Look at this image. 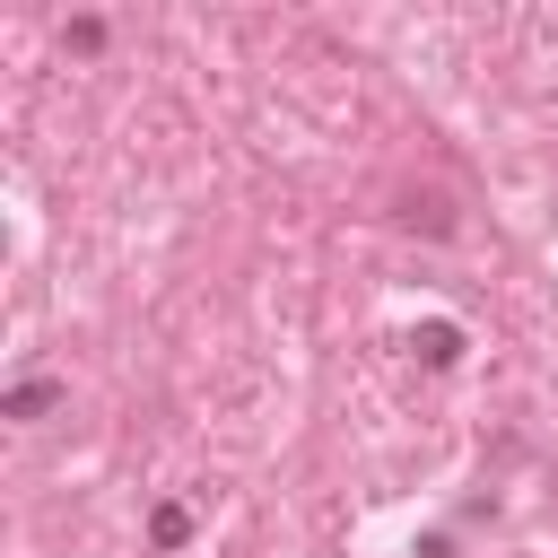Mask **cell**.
<instances>
[{
  "label": "cell",
  "instance_id": "cell-2",
  "mask_svg": "<svg viewBox=\"0 0 558 558\" xmlns=\"http://www.w3.org/2000/svg\"><path fill=\"white\" fill-rule=\"evenodd\" d=\"M183 532H192V523H183V506H157V523H148V541H157V549H183Z\"/></svg>",
  "mask_w": 558,
  "mask_h": 558
},
{
  "label": "cell",
  "instance_id": "cell-1",
  "mask_svg": "<svg viewBox=\"0 0 558 558\" xmlns=\"http://www.w3.org/2000/svg\"><path fill=\"white\" fill-rule=\"evenodd\" d=\"M52 401H61V384H44V375H26V384H9V401H0V410H9V418H44Z\"/></svg>",
  "mask_w": 558,
  "mask_h": 558
}]
</instances>
